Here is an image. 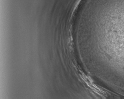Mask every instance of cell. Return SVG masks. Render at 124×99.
I'll list each match as a JSON object with an SVG mask.
<instances>
[]
</instances>
